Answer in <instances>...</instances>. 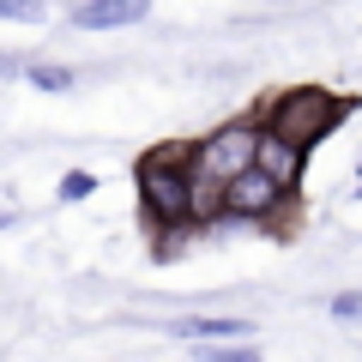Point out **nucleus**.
I'll use <instances>...</instances> for the list:
<instances>
[{
    "label": "nucleus",
    "instance_id": "nucleus-10",
    "mask_svg": "<svg viewBox=\"0 0 362 362\" xmlns=\"http://www.w3.org/2000/svg\"><path fill=\"white\" fill-rule=\"evenodd\" d=\"M332 314H338V320H356V314H362V290H350V296H338V302H332Z\"/></svg>",
    "mask_w": 362,
    "mask_h": 362
},
{
    "label": "nucleus",
    "instance_id": "nucleus-1",
    "mask_svg": "<svg viewBox=\"0 0 362 362\" xmlns=\"http://www.w3.org/2000/svg\"><path fill=\"white\" fill-rule=\"evenodd\" d=\"M194 145H151L133 163V187H139V211L151 230H187L194 218Z\"/></svg>",
    "mask_w": 362,
    "mask_h": 362
},
{
    "label": "nucleus",
    "instance_id": "nucleus-3",
    "mask_svg": "<svg viewBox=\"0 0 362 362\" xmlns=\"http://www.w3.org/2000/svg\"><path fill=\"white\" fill-rule=\"evenodd\" d=\"M290 199V187L278 175H266L259 163L235 169L230 181H223V199H218V218H235V223H259V218H278Z\"/></svg>",
    "mask_w": 362,
    "mask_h": 362
},
{
    "label": "nucleus",
    "instance_id": "nucleus-9",
    "mask_svg": "<svg viewBox=\"0 0 362 362\" xmlns=\"http://www.w3.org/2000/svg\"><path fill=\"white\" fill-rule=\"evenodd\" d=\"M6 25H42V0H0Z\"/></svg>",
    "mask_w": 362,
    "mask_h": 362
},
{
    "label": "nucleus",
    "instance_id": "nucleus-5",
    "mask_svg": "<svg viewBox=\"0 0 362 362\" xmlns=\"http://www.w3.org/2000/svg\"><path fill=\"white\" fill-rule=\"evenodd\" d=\"M151 13V0H85L73 13L78 30H115V25H139Z\"/></svg>",
    "mask_w": 362,
    "mask_h": 362
},
{
    "label": "nucleus",
    "instance_id": "nucleus-7",
    "mask_svg": "<svg viewBox=\"0 0 362 362\" xmlns=\"http://www.w3.org/2000/svg\"><path fill=\"white\" fill-rule=\"evenodd\" d=\"M25 85H37V90H49V97H61V90L78 85V73H73V66H54V61H30V66H25Z\"/></svg>",
    "mask_w": 362,
    "mask_h": 362
},
{
    "label": "nucleus",
    "instance_id": "nucleus-4",
    "mask_svg": "<svg viewBox=\"0 0 362 362\" xmlns=\"http://www.w3.org/2000/svg\"><path fill=\"white\" fill-rule=\"evenodd\" d=\"M254 163L266 169V175H278L290 194H296L302 175H308V151H302V145H290L284 133H272V127H259V151H254Z\"/></svg>",
    "mask_w": 362,
    "mask_h": 362
},
{
    "label": "nucleus",
    "instance_id": "nucleus-2",
    "mask_svg": "<svg viewBox=\"0 0 362 362\" xmlns=\"http://www.w3.org/2000/svg\"><path fill=\"white\" fill-rule=\"evenodd\" d=\"M350 97L344 90H326V85H290V90H272L266 109H259V121H266L272 133H284L290 145H302V151H314L320 139H332L338 127L350 121Z\"/></svg>",
    "mask_w": 362,
    "mask_h": 362
},
{
    "label": "nucleus",
    "instance_id": "nucleus-6",
    "mask_svg": "<svg viewBox=\"0 0 362 362\" xmlns=\"http://www.w3.org/2000/svg\"><path fill=\"white\" fill-rule=\"evenodd\" d=\"M181 338H199V344H230V338H247L254 320H223V314H194V320H175Z\"/></svg>",
    "mask_w": 362,
    "mask_h": 362
},
{
    "label": "nucleus",
    "instance_id": "nucleus-8",
    "mask_svg": "<svg viewBox=\"0 0 362 362\" xmlns=\"http://www.w3.org/2000/svg\"><path fill=\"white\" fill-rule=\"evenodd\" d=\"M54 194H61L66 206H73V199H90V194H97V175H90V169H66Z\"/></svg>",
    "mask_w": 362,
    "mask_h": 362
},
{
    "label": "nucleus",
    "instance_id": "nucleus-11",
    "mask_svg": "<svg viewBox=\"0 0 362 362\" xmlns=\"http://www.w3.org/2000/svg\"><path fill=\"white\" fill-rule=\"evenodd\" d=\"M6 223H13V218H6V211H0V230H6Z\"/></svg>",
    "mask_w": 362,
    "mask_h": 362
}]
</instances>
